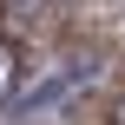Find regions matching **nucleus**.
Instances as JSON below:
<instances>
[{
    "label": "nucleus",
    "mask_w": 125,
    "mask_h": 125,
    "mask_svg": "<svg viewBox=\"0 0 125 125\" xmlns=\"http://www.w3.org/2000/svg\"><path fill=\"white\" fill-rule=\"evenodd\" d=\"M7 99H20V46L13 40H0V105Z\"/></svg>",
    "instance_id": "nucleus-1"
},
{
    "label": "nucleus",
    "mask_w": 125,
    "mask_h": 125,
    "mask_svg": "<svg viewBox=\"0 0 125 125\" xmlns=\"http://www.w3.org/2000/svg\"><path fill=\"white\" fill-rule=\"evenodd\" d=\"M0 13H7V20H40L46 0H0Z\"/></svg>",
    "instance_id": "nucleus-2"
},
{
    "label": "nucleus",
    "mask_w": 125,
    "mask_h": 125,
    "mask_svg": "<svg viewBox=\"0 0 125 125\" xmlns=\"http://www.w3.org/2000/svg\"><path fill=\"white\" fill-rule=\"evenodd\" d=\"M105 119H112V125H125V92L112 99V112H105Z\"/></svg>",
    "instance_id": "nucleus-3"
}]
</instances>
